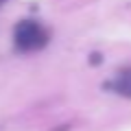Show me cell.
I'll return each mask as SVG.
<instances>
[{
  "instance_id": "6da1fadb",
  "label": "cell",
  "mask_w": 131,
  "mask_h": 131,
  "mask_svg": "<svg viewBox=\"0 0 131 131\" xmlns=\"http://www.w3.org/2000/svg\"><path fill=\"white\" fill-rule=\"evenodd\" d=\"M48 42V35L37 22H20L15 26V46L24 52H31V50H39L42 46H46Z\"/></svg>"
},
{
  "instance_id": "7a4b0ae2",
  "label": "cell",
  "mask_w": 131,
  "mask_h": 131,
  "mask_svg": "<svg viewBox=\"0 0 131 131\" xmlns=\"http://www.w3.org/2000/svg\"><path fill=\"white\" fill-rule=\"evenodd\" d=\"M112 88L116 90L120 96L131 98V68H127V70L118 72V77H116V81L112 83Z\"/></svg>"
},
{
  "instance_id": "3957f363",
  "label": "cell",
  "mask_w": 131,
  "mask_h": 131,
  "mask_svg": "<svg viewBox=\"0 0 131 131\" xmlns=\"http://www.w3.org/2000/svg\"><path fill=\"white\" fill-rule=\"evenodd\" d=\"M2 2H5V0H0V5H2Z\"/></svg>"
}]
</instances>
